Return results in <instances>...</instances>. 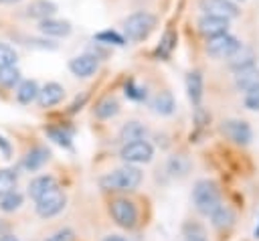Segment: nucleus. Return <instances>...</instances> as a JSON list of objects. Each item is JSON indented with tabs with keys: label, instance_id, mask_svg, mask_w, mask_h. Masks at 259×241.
Instances as JSON below:
<instances>
[{
	"label": "nucleus",
	"instance_id": "1a4fd4ad",
	"mask_svg": "<svg viewBox=\"0 0 259 241\" xmlns=\"http://www.w3.org/2000/svg\"><path fill=\"white\" fill-rule=\"evenodd\" d=\"M99 69V59L97 55H91V53H85V55H77L69 61V71L75 75V77H91L95 71Z\"/></svg>",
	"mask_w": 259,
	"mask_h": 241
},
{
	"label": "nucleus",
	"instance_id": "58836bf2",
	"mask_svg": "<svg viewBox=\"0 0 259 241\" xmlns=\"http://www.w3.org/2000/svg\"><path fill=\"white\" fill-rule=\"evenodd\" d=\"M16 2H20V0H0V4H16Z\"/></svg>",
	"mask_w": 259,
	"mask_h": 241
},
{
	"label": "nucleus",
	"instance_id": "9b49d317",
	"mask_svg": "<svg viewBox=\"0 0 259 241\" xmlns=\"http://www.w3.org/2000/svg\"><path fill=\"white\" fill-rule=\"evenodd\" d=\"M63 97H65V87L55 83V81H51V83H47V85H42L38 89L36 101H38L40 107H53V105L61 103Z\"/></svg>",
	"mask_w": 259,
	"mask_h": 241
},
{
	"label": "nucleus",
	"instance_id": "ea45409f",
	"mask_svg": "<svg viewBox=\"0 0 259 241\" xmlns=\"http://www.w3.org/2000/svg\"><path fill=\"white\" fill-rule=\"evenodd\" d=\"M255 235H257V237H259V225H257V229H255Z\"/></svg>",
	"mask_w": 259,
	"mask_h": 241
},
{
	"label": "nucleus",
	"instance_id": "39448f33",
	"mask_svg": "<svg viewBox=\"0 0 259 241\" xmlns=\"http://www.w3.org/2000/svg\"><path fill=\"white\" fill-rule=\"evenodd\" d=\"M119 156L125 164H146L154 156V146L144 138V140H134L125 142L119 150Z\"/></svg>",
	"mask_w": 259,
	"mask_h": 241
},
{
	"label": "nucleus",
	"instance_id": "aec40b11",
	"mask_svg": "<svg viewBox=\"0 0 259 241\" xmlns=\"http://www.w3.org/2000/svg\"><path fill=\"white\" fill-rule=\"evenodd\" d=\"M38 89H40V87H38V83H36L34 79H26V81H22V83L18 85V89H16V101L22 103V105H28V103L36 101Z\"/></svg>",
	"mask_w": 259,
	"mask_h": 241
},
{
	"label": "nucleus",
	"instance_id": "f704fd0d",
	"mask_svg": "<svg viewBox=\"0 0 259 241\" xmlns=\"http://www.w3.org/2000/svg\"><path fill=\"white\" fill-rule=\"evenodd\" d=\"M0 150H2L4 156H10V144H8L6 138H2V136H0Z\"/></svg>",
	"mask_w": 259,
	"mask_h": 241
},
{
	"label": "nucleus",
	"instance_id": "4be33fe9",
	"mask_svg": "<svg viewBox=\"0 0 259 241\" xmlns=\"http://www.w3.org/2000/svg\"><path fill=\"white\" fill-rule=\"evenodd\" d=\"M148 134L146 126L140 124V122H127L123 124V128L119 130V140L125 144V142H134V140H144Z\"/></svg>",
	"mask_w": 259,
	"mask_h": 241
},
{
	"label": "nucleus",
	"instance_id": "0eeeda50",
	"mask_svg": "<svg viewBox=\"0 0 259 241\" xmlns=\"http://www.w3.org/2000/svg\"><path fill=\"white\" fill-rule=\"evenodd\" d=\"M221 132H223L231 142H235V144H239V146L249 144L251 138H253L251 126H249L245 119H227V122H223Z\"/></svg>",
	"mask_w": 259,
	"mask_h": 241
},
{
	"label": "nucleus",
	"instance_id": "2eb2a0df",
	"mask_svg": "<svg viewBox=\"0 0 259 241\" xmlns=\"http://www.w3.org/2000/svg\"><path fill=\"white\" fill-rule=\"evenodd\" d=\"M57 186H59V184H57L55 176H51V174H40V176H36V178L30 180V184H28V196H30L32 200H36L38 196H42L45 192H49V190H53V188H57Z\"/></svg>",
	"mask_w": 259,
	"mask_h": 241
},
{
	"label": "nucleus",
	"instance_id": "7ed1b4c3",
	"mask_svg": "<svg viewBox=\"0 0 259 241\" xmlns=\"http://www.w3.org/2000/svg\"><path fill=\"white\" fill-rule=\"evenodd\" d=\"M156 16L152 12H146V10H140V12H134L130 14L125 20H123V32L130 41H144L150 36V32L156 28Z\"/></svg>",
	"mask_w": 259,
	"mask_h": 241
},
{
	"label": "nucleus",
	"instance_id": "f03ea898",
	"mask_svg": "<svg viewBox=\"0 0 259 241\" xmlns=\"http://www.w3.org/2000/svg\"><path fill=\"white\" fill-rule=\"evenodd\" d=\"M192 205L200 215L208 217L214 209H219L223 205L219 184L212 180H198L192 188Z\"/></svg>",
	"mask_w": 259,
	"mask_h": 241
},
{
	"label": "nucleus",
	"instance_id": "473e14b6",
	"mask_svg": "<svg viewBox=\"0 0 259 241\" xmlns=\"http://www.w3.org/2000/svg\"><path fill=\"white\" fill-rule=\"evenodd\" d=\"M245 107L247 109H253V111H257L259 109V85H255V87H251V89H247L245 91Z\"/></svg>",
	"mask_w": 259,
	"mask_h": 241
},
{
	"label": "nucleus",
	"instance_id": "7c9ffc66",
	"mask_svg": "<svg viewBox=\"0 0 259 241\" xmlns=\"http://www.w3.org/2000/svg\"><path fill=\"white\" fill-rule=\"evenodd\" d=\"M16 59H18L16 51H14L10 45L0 43V69H6V67L16 65Z\"/></svg>",
	"mask_w": 259,
	"mask_h": 241
},
{
	"label": "nucleus",
	"instance_id": "dca6fc26",
	"mask_svg": "<svg viewBox=\"0 0 259 241\" xmlns=\"http://www.w3.org/2000/svg\"><path fill=\"white\" fill-rule=\"evenodd\" d=\"M49 158H51V152H49L47 148H42V146H36V148H32V150L26 152V156H24V160H22V166H24L26 170L34 172V170H38Z\"/></svg>",
	"mask_w": 259,
	"mask_h": 241
},
{
	"label": "nucleus",
	"instance_id": "bb28decb",
	"mask_svg": "<svg viewBox=\"0 0 259 241\" xmlns=\"http://www.w3.org/2000/svg\"><path fill=\"white\" fill-rule=\"evenodd\" d=\"M45 132H47V136H49L53 142H57L59 146L71 148V132H69V130H63V126H51V128H47Z\"/></svg>",
	"mask_w": 259,
	"mask_h": 241
},
{
	"label": "nucleus",
	"instance_id": "4468645a",
	"mask_svg": "<svg viewBox=\"0 0 259 241\" xmlns=\"http://www.w3.org/2000/svg\"><path fill=\"white\" fill-rule=\"evenodd\" d=\"M38 30L47 36H67V34H71V24L67 20L49 16V18L38 20Z\"/></svg>",
	"mask_w": 259,
	"mask_h": 241
},
{
	"label": "nucleus",
	"instance_id": "c756f323",
	"mask_svg": "<svg viewBox=\"0 0 259 241\" xmlns=\"http://www.w3.org/2000/svg\"><path fill=\"white\" fill-rule=\"evenodd\" d=\"M20 81V71L12 65L6 69H0V85L2 87H14Z\"/></svg>",
	"mask_w": 259,
	"mask_h": 241
},
{
	"label": "nucleus",
	"instance_id": "5701e85b",
	"mask_svg": "<svg viewBox=\"0 0 259 241\" xmlns=\"http://www.w3.org/2000/svg\"><path fill=\"white\" fill-rule=\"evenodd\" d=\"M152 107H154V111L160 113V115H170V113L174 111V107H176L172 93H170V91H160V93L154 97Z\"/></svg>",
	"mask_w": 259,
	"mask_h": 241
},
{
	"label": "nucleus",
	"instance_id": "f257e3e1",
	"mask_svg": "<svg viewBox=\"0 0 259 241\" xmlns=\"http://www.w3.org/2000/svg\"><path fill=\"white\" fill-rule=\"evenodd\" d=\"M142 182V170L134 164H125L121 168H115L99 178V186L107 192H127L136 190Z\"/></svg>",
	"mask_w": 259,
	"mask_h": 241
},
{
	"label": "nucleus",
	"instance_id": "393cba45",
	"mask_svg": "<svg viewBox=\"0 0 259 241\" xmlns=\"http://www.w3.org/2000/svg\"><path fill=\"white\" fill-rule=\"evenodd\" d=\"M22 200H24V196L18 190H10V192H6V194L0 196V211L14 213V211H18L22 207Z\"/></svg>",
	"mask_w": 259,
	"mask_h": 241
},
{
	"label": "nucleus",
	"instance_id": "9d476101",
	"mask_svg": "<svg viewBox=\"0 0 259 241\" xmlns=\"http://www.w3.org/2000/svg\"><path fill=\"white\" fill-rule=\"evenodd\" d=\"M200 10L208 16H219V18H235L239 14L237 6L233 0H200Z\"/></svg>",
	"mask_w": 259,
	"mask_h": 241
},
{
	"label": "nucleus",
	"instance_id": "423d86ee",
	"mask_svg": "<svg viewBox=\"0 0 259 241\" xmlns=\"http://www.w3.org/2000/svg\"><path fill=\"white\" fill-rule=\"evenodd\" d=\"M34 203H36V213H38L42 219H49V217L59 215V213L65 209L67 196H65V192L57 186V188L45 192L42 196H38Z\"/></svg>",
	"mask_w": 259,
	"mask_h": 241
},
{
	"label": "nucleus",
	"instance_id": "f3484780",
	"mask_svg": "<svg viewBox=\"0 0 259 241\" xmlns=\"http://www.w3.org/2000/svg\"><path fill=\"white\" fill-rule=\"evenodd\" d=\"M235 73H237V75H235V85H237L239 89L247 91V89L259 85V69H257L255 65L245 67V69H239V71H235Z\"/></svg>",
	"mask_w": 259,
	"mask_h": 241
},
{
	"label": "nucleus",
	"instance_id": "f8f14e48",
	"mask_svg": "<svg viewBox=\"0 0 259 241\" xmlns=\"http://www.w3.org/2000/svg\"><path fill=\"white\" fill-rule=\"evenodd\" d=\"M229 30V20L227 18H219V16H208L204 14L200 20H198V32L206 38L210 36H217V34H223Z\"/></svg>",
	"mask_w": 259,
	"mask_h": 241
},
{
	"label": "nucleus",
	"instance_id": "6e6552de",
	"mask_svg": "<svg viewBox=\"0 0 259 241\" xmlns=\"http://www.w3.org/2000/svg\"><path fill=\"white\" fill-rule=\"evenodd\" d=\"M241 43L229 34V32H223V34H217V36H210L208 43H206V53L210 57H217V59H223V57H229Z\"/></svg>",
	"mask_w": 259,
	"mask_h": 241
},
{
	"label": "nucleus",
	"instance_id": "c9c22d12",
	"mask_svg": "<svg viewBox=\"0 0 259 241\" xmlns=\"http://www.w3.org/2000/svg\"><path fill=\"white\" fill-rule=\"evenodd\" d=\"M103 241H127V239H123L121 235H107Z\"/></svg>",
	"mask_w": 259,
	"mask_h": 241
},
{
	"label": "nucleus",
	"instance_id": "a211bd4d",
	"mask_svg": "<svg viewBox=\"0 0 259 241\" xmlns=\"http://www.w3.org/2000/svg\"><path fill=\"white\" fill-rule=\"evenodd\" d=\"M57 12V4L51 2V0H34L32 4H28L26 8V16L30 18H36V20H42V18H49Z\"/></svg>",
	"mask_w": 259,
	"mask_h": 241
},
{
	"label": "nucleus",
	"instance_id": "c85d7f7f",
	"mask_svg": "<svg viewBox=\"0 0 259 241\" xmlns=\"http://www.w3.org/2000/svg\"><path fill=\"white\" fill-rule=\"evenodd\" d=\"M93 38H95L97 43H101V45H115V47L125 45V38H123L121 34H117L115 30H101V32H97Z\"/></svg>",
	"mask_w": 259,
	"mask_h": 241
},
{
	"label": "nucleus",
	"instance_id": "4c0bfd02",
	"mask_svg": "<svg viewBox=\"0 0 259 241\" xmlns=\"http://www.w3.org/2000/svg\"><path fill=\"white\" fill-rule=\"evenodd\" d=\"M184 241H206L204 237H200V235H188Z\"/></svg>",
	"mask_w": 259,
	"mask_h": 241
},
{
	"label": "nucleus",
	"instance_id": "412c9836",
	"mask_svg": "<svg viewBox=\"0 0 259 241\" xmlns=\"http://www.w3.org/2000/svg\"><path fill=\"white\" fill-rule=\"evenodd\" d=\"M186 91H188V97L194 105L200 103L202 99V75L200 71H190L188 77H186Z\"/></svg>",
	"mask_w": 259,
	"mask_h": 241
},
{
	"label": "nucleus",
	"instance_id": "a878e982",
	"mask_svg": "<svg viewBox=\"0 0 259 241\" xmlns=\"http://www.w3.org/2000/svg\"><path fill=\"white\" fill-rule=\"evenodd\" d=\"M18 182V174L12 168H0V196L14 190Z\"/></svg>",
	"mask_w": 259,
	"mask_h": 241
},
{
	"label": "nucleus",
	"instance_id": "20e7f679",
	"mask_svg": "<svg viewBox=\"0 0 259 241\" xmlns=\"http://www.w3.org/2000/svg\"><path fill=\"white\" fill-rule=\"evenodd\" d=\"M109 215L113 219L115 225H119L121 229H134L138 223V209L130 198L117 196L109 203Z\"/></svg>",
	"mask_w": 259,
	"mask_h": 241
},
{
	"label": "nucleus",
	"instance_id": "2f4dec72",
	"mask_svg": "<svg viewBox=\"0 0 259 241\" xmlns=\"http://www.w3.org/2000/svg\"><path fill=\"white\" fill-rule=\"evenodd\" d=\"M125 95L134 101H144L146 99V87L136 85V81H127L125 83Z\"/></svg>",
	"mask_w": 259,
	"mask_h": 241
},
{
	"label": "nucleus",
	"instance_id": "ddd939ff",
	"mask_svg": "<svg viewBox=\"0 0 259 241\" xmlns=\"http://www.w3.org/2000/svg\"><path fill=\"white\" fill-rule=\"evenodd\" d=\"M227 61H229V67H231L233 71H239V69L251 67V65L255 63V53H253V49H251V47L239 45V47H237V49L227 57Z\"/></svg>",
	"mask_w": 259,
	"mask_h": 241
},
{
	"label": "nucleus",
	"instance_id": "cd10ccee",
	"mask_svg": "<svg viewBox=\"0 0 259 241\" xmlns=\"http://www.w3.org/2000/svg\"><path fill=\"white\" fill-rule=\"evenodd\" d=\"M174 47H176V34H174V32H166V34L162 36L158 49H156V57H160V59H168Z\"/></svg>",
	"mask_w": 259,
	"mask_h": 241
},
{
	"label": "nucleus",
	"instance_id": "e433bc0d",
	"mask_svg": "<svg viewBox=\"0 0 259 241\" xmlns=\"http://www.w3.org/2000/svg\"><path fill=\"white\" fill-rule=\"evenodd\" d=\"M0 241H20L16 235H0Z\"/></svg>",
	"mask_w": 259,
	"mask_h": 241
},
{
	"label": "nucleus",
	"instance_id": "b1692460",
	"mask_svg": "<svg viewBox=\"0 0 259 241\" xmlns=\"http://www.w3.org/2000/svg\"><path fill=\"white\" fill-rule=\"evenodd\" d=\"M117 113H119V103H117L113 97L101 99V101L97 103V107H95V115H97L99 119H111V117L117 115Z\"/></svg>",
	"mask_w": 259,
	"mask_h": 241
},
{
	"label": "nucleus",
	"instance_id": "6ab92c4d",
	"mask_svg": "<svg viewBox=\"0 0 259 241\" xmlns=\"http://www.w3.org/2000/svg\"><path fill=\"white\" fill-rule=\"evenodd\" d=\"M208 217H210V223H212L214 229H229V227L235 225V213H233L231 207H225V205L214 209Z\"/></svg>",
	"mask_w": 259,
	"mask_h": 241
},
{
	"label": "nucleus",
	"instance_id": "72a5a7b5",
	"mask_svg": "<svg viewBox=\"0 0 259 241\" xmlns=\"http://www.w3.org/2000/svg\"><path fill=\"white\" fill-rule=\"evenodd\" d=\"M45 241H75V231L69 227H63V229L55 231L53 235H49Z\"/></svg>",
	"mask_w": 259,
	"mask_h": 241
}]
</instances>
